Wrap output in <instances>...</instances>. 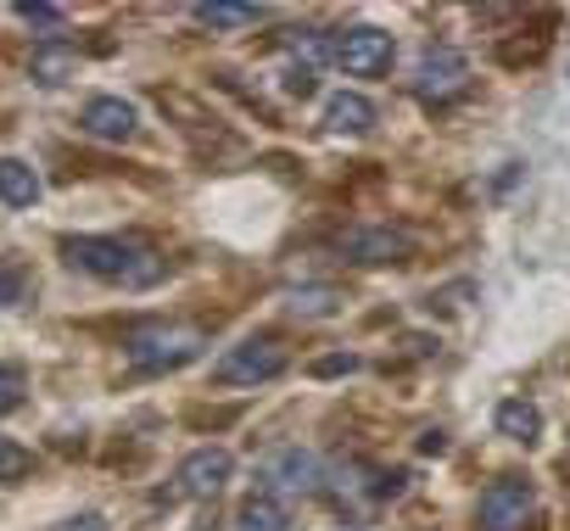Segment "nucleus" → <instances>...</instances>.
Instances as JSON below:
<instances>
[{"label":"nucleus","mask_w":570,"mask_h":531,"mask_svg":"<svg viewBox=\"0 0 570 531\" xmlns=\"http://www.w3.org/2000/svg\"><path fill=\"white\" fill-rule=\"evenodd\" d=\"M331 62H336L347 79H381V73H392V62H397V40H392L386 29H375V23H358V29H342V35L331 40Z\"/></svg>","instance_id":"4"},{"label":"nucleus","mask_w":570,"mask_h":531,"mask_svg":"<svg viewBox=\"0 0 570 531\" xmlns=\"http://www.w3.org/2000/svg\"><path fill=\"white\" fill-rule=\"evenodd\" d=\"M79 73V51L68 40H40L35 57H29V79L35 85H68Z\"/></svg>","instance_id":"14"},{"label":"nucleus","mask_w":570,"mask_h":531,"mask_svg":"<svg viewBox=\"0 0 570 531\" xmlns=\"http://www.w3.org/2000/svg\"><path fill=\"white\" fill-rule=\"evenodd\" d=\"M257 18H263V7H229V0L190 7V23H202V29H246V23H257Z\"/></svg>","instance_id":"18"},{"label":"nucleus","mask_w":570,"mask_h":531,"mask_svg":"<svg viewBox=\"0 0 570 531\" xmlns=\"http://www.w3.org/2000/svg\"><path fill=\"white\" fill-rule=\"evenodd\" d=\"M492 425H498V436H509L520 448H537L542 442V409L531 397H503L498 414H492Z\"/></svg>","instance_id":"12"},{"label":"nucleus","mask_w":570,"mask_h":531,"mask_svg":"<svg viewBox=\"0 0 570 531\" xmlns=\"http://www.w3.org/2000/svg\"><path fill=\"white\" fill-rule=\"evenodd\" d=\"M124 353H129V364L140 375H168V370H185V364H196L207 353V331L202 325H179V319H146V325L129 331Z\"/></svg>","instance_id":"2"},{"label":"nucleus","mask_w":570,"mask_h":531,"mask_svg":"<svg viewBox=\"0 0 570 531\" xmlns=\"http://www.w3.org/2000/svg\"><path fill=\"white\" fill-rule=\"evenodd\" d=\"M23 403V375L18 370H0V414H12Z\"/></svg>","instance_id":"21"},{"label":"nucleus","mask_w":570,"mask_h":531,"mask_svg":"<svg viewBox=\"0 0 570 531\" xmlns=\"http://www.w3.org/2000/svg\"><path fill=\"white\" fill-rule=\"evenodd\" d=\"M336 252H342L347 263H403V257H409V240H403L397 229H347V235L336 240Z\"/></svg>","instance_id":"10"},{"label":"nucleus","mask_w":570,"mask_h":531,"mask_svg":"<svg viewBox=\"0 0 570 531\" xmlns=\"http://www.w3.org/2000/svg\"><path fill=\"white\" fill-rule=\"evenodd\" d=\"M79 129H85L90 140L124 146V140H135V129H140V112H135V101H124V96H96V101H85V118H79Z\"/></svg>","instance_id":"8"},{"label":"nucleus","mask_w":570,"mask_h":531,"mask_svg":"<svg viewBox=\"0 0 570 531\" xmlns=\"http://www.w3.org/2000/svg\"><path fill=\"white\" fill-rule=\"evenodd\" d=\"M62 531H107V520L101 514H73V520H62Z\"/></svg>","instance_id":"24"},{"label":"nucleus","mask_w":570,"mask_h":531,"mask_svg":"<svg viewBox=\"0 0 570 531\" xmlns=\"http://www.w3.org/2000/svg\"><path fill=\"white\" fill-rule=\"evenodd\" d=\"M470 85V62L453 51V46H431L425 57H420V68H414V96L420 101H448V96H459Z\"/></svg>","instance_id":"7"},{"label":"nucleus","mask_w":570,"mask_h":531,"mask_svg":"<svg viewBox=\"0 0 570 531\" xmlns=\"http://www.w3.org/2000/svg\"><path fill=\"white\" fill-rule=\"evenodd\" d=\"M62 257H68V269L107 281V286H129V292H146L168 275V257L146 240H129V235H68Z\"/></svg>","instance_id":"1"},{"label":"nucleus","mask_w":570,"mask_h":531,"mask_svg":"<svg viewBox=\"0 0 570 531\" xmlns=\"http://www.w3.org/2000/svg\"><path fill=\"white\" fill-rule=\"evenodd\" d=\"M537 514V486L525 475H498L481 503H475V525L481 531H525V520Z\"/></svg>","instance_id":"5"},{"label":"nucleus","mask_w":570,"mask_h":531,"mask_svg":"<svg viewBox=\"0 0 570 531\" xmlns=\"http://www.w3.org/2000/svg\"><path fill=\"white\" fill-rule=\"evenodd\" d=\"M29 470H35V453H29L23 442H12V436H0V486L23 481Z\"/></svg>","instance_id":"20"},{"label":"nucleus","mask_w":570,"mask_h":531,"mask_svg":"<svg viewBox=\"0 0 570 531\" xmlns=\"http://www.w3.org/2000/svg\"><path fill=\"white\" fill-rule=\"evenodd\" d=\"M375 118H381L375 101L358 96V90H336V96L325 101V129H331V135H370Z\"/></svg>","instance_id":"11"},{"label":"nucleus","mask_w":570,"mask_h":531,"mask_svg":"<svg viewBox=\"0 0 570 531\" xmlns=\"http://www.w3.org/2000/svg\"><path fill=\"white\" fill-rule=\"evenodd\" d=\"M353 370H358V353H331V358H320V364H314V375H320V381H331V375H353Z\"/></svg>","instance_id":"23"},{"label":"nucleus","mask_w":570,"mask_h":531,"mask_svg":"<svg viewBox=\"0 0 570 531\" xmlns=\"http://www.w3.org/2000/svg\"><path fill=\"white\" fill-rule=\"evenodd\" d=\"M235 531H292V509L279 492H252L235 509Z\"/></svg>","instance_id":"13"},{"label":"nucleus","mask_w":570,"mask_h":531,"mask_svg":"<svg viewBox=\"0 0 570 531\" xmlns=\"http://www.w3.org/2000/svg\"><path fill=\"white\" fill-rule=\"evenodd\" d=\"M285 364H292V353H285L279 336H246L213 364V381L218 386H263V381L285 375Z\"/></svg>","instance_id":"3"},{"label":"nucleus","mask_w":570,"mask_h":531,"mask_svg":"<svg viewBox=\"0 0 570 531\" xmlns=\"http://www.w3.org/2000/svg\"><path fill=\"white\" fill-rule=\"evenodd\" d=\"M292 308L297 319H331V314H342V292H331V286H308V292H292Z\"/></svg>","instance_id":"19"},{"label":"nucleus","mask_w":570,"mask_h":531,"mask_svg":"<svg viewBox=\"0 0 570 531\" xmlns=\"http://www.w3.org/2000/svg\"><path fill=\"white\" fill-rule=\"evenodd\" d=\"M268 481H274L279 492H320V486H325V464H320L308 448H279V453L268 459Z\"/></svg>","instance_id":"9"},{"label":"nucleus","mask_w":570,"mask_h":531,"mask_svg":"<svg viewBox=\"0 0 570 531\" xmlns=\"http://www.w3.org/2000/svg\"><path fill=\"white\" fill-rule=\"evenodd\" d=\"M35 292H40V281H35L29 263L0 257V308H23V303H35Z\"/></svg>","instance_id":"17"},{"label":"nucleus","mask_w":570,"mask_h":531,"mask_svg":"<svg viewBox=\"0 0 570 531\" xmlns=\"http://www.w3.org/2000/svg\"><path fill=\"white\" fill-rule=\"evenodd\" d=\"M157 107H163L168 118H179L185 135H218V118H213L190 90H157Z\"/></svg>","instance_id":"15"},{"label":"nucleus","mask_w":570,"mask_h":531,"mask_svg":"<svg viewBox=\"0 0 570 531\" xmlns=\"http://www.w3.org/2000/svg\"><path fill=\"white\" fill-rule=\"evenodd\" d=\"M229 475H235L229 448H196V453L179 459V470H174V492H179V498H196V503H213V498L229 486Z\"/></svg>","instance_id":"6"},{"label":"nucleus","mask_w":570,"mask_h":531,"mask_svg":"<svg viewBox=\"0 0 570 531\" xmlns=\"http://www.w3.org/2000/svg\"><path fill=\"white\" fill-rule=\"evenodd\" d=\"M18 18H23V23H40V29H57L68 12H62V7H35V0H23V7H18Z\"/></svg>","instance_id":"22"},{"label":"nucleus","mask_w":570,"mask_h":531,"mask_svg":"<svg viewBox=\"0 0 570 531\" xmlns=\"http://www.w3.org/2000/svg\"><path fill=\"white\" fill-rule=\"evenodd\" d=\"M0 201L7 207H35L40 201V174L23 157H0Z\"/></svg>","instance_id":"16"}]
</instances>
